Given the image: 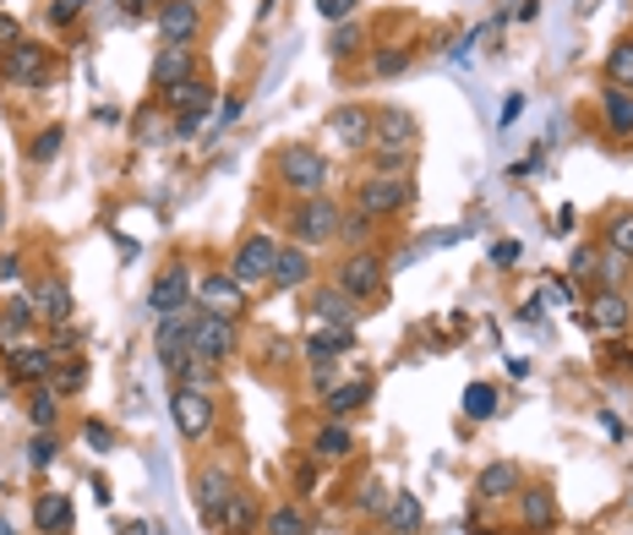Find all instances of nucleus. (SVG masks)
Masks as SVG:
<instances>
[{"label": "nucleus", "mask_w": 633, "mask_h": 535, "mask_svg": "<svg viewBox=\"0 0 633 535\" xmlns=\"http://www.w3.org/2000/svg\"><path fill=\"white\" fill-rule=\"evenodd\" d=\"M273 175H279V186L295 192V198H322V186H328V159L316 153L312 142H284V148L273 153Z\"/></svg>", "instance_id": "obj_1"}, {"label": "nucleus", "mask_w": 633, "mask_h": 535, "mask_svg": "<svg viewBox=\"0 0 633 535\" xmlns=\"http://www.w3.org/2000/svg\"><path fill=\"white\" fill-rule=\"evenodd\" d=\"M410 202H415V181H410L404 170H378V175L361 181V192H355V208L372 213V219H393V213H404Z\"/></svg>", "instance_id": "obj_2"}, {"label": "nucleus", "mask_w": 633, "mask_h": 535, "mask_svg": "<svg viewBox=\"0 0 633 535\" xmlns=\"http://www.w3.org/2000/svg\"><path fill=\"white\" fill-rule=\"evenodd\" d=\"M339 219H344V208L328 198H301V208L290 213V241L295 246H328V241H339Z\"/></svg>", "instance_id": "obj_3"}, {"label": "nucleus", "mask_w": 633, "mask_h": 535, "mask_svg": "<svg viewBox=\"0 0 633 535\" xmlns=\"http://www.w3.org/2000/svg\"><path fill=\"white\" fill-rule=\"evenodd\" d=\"M366 153L378 159L382 170H404L410 153H415V121L399 115V110H382L378 127H372V148H366Z\"/></svg>", "instance_id": "obj_4"}, {"label": "nucleus", "mask_w": 633, "mask_h": 535, "mask_svg": "<svg viewBox=\"0 0 633 535\" xmlns=\"http://www.w3.org/2000/svg\"><path fill=\"white\" fill-rule=\"evenodd\" d=\"M187 355H191V361H213V366H224V361L235 355V317H213V312H197Z\"/></svg>", "instance_id": "obj_5"}, {"label": "nucleus", "mask_w": 633, "mask_h": 535, "mask_svg": "<svg viewBox=\"0 0 633 535\" xmlns=\"http://www.w3.org/2000/svg\"><path fill=\"white\" fill-rule=\"evenodd\" d=\"M333 284H339L350 301H361V306H366V301H378L382 284H388V279H382V258H378V252H366V246H361V252H350V258L339 263V273H333Z\"/></svg>", "instance_id": "obj_6"}, {"label": "nucleus", "mask_w": 633, "mask_h": 535, "mask_svg": "<svg viewBox=\"0 0 633 535\" xmlns=\"http://www.w3.org/2000/svg\"><path fill=\"white\" fill-rule=\"evenodd\" d=\"M0 77L11 88H44L50 82V50L33 44V39H17L6 55H0Z\"/></svg>", "instance_id": "obj_7"}, {"label": "nucleus", "mask_w": 633, "mask_h": 535, "mask_svg": "<svg viewBox=\"0 0 633 535\" xmlns=\"http://www.w3.org/2000/svg\"><path fill=\"white\" fill-rule=\"evenodd\" d=\"M170 415H175V432L197 443V437H208L213 432V394L208 388H187V383H175V394H170Z\"/></svg>", "instance_id": "obj_8"}, {"label": "nucleus", "mask_w": 633, "mask_h": 535, "mask_svg": "<svg viewBox=\"0 0 633 535\" xmlns=\"http://www.w3.org/2000/svg\"><path fill=\"white\" fill-rule=\"evenodd\" d=\"M273 258H279V241L273 235H247L241 246H235V258H230V279L235 284H268L273 279Z\"/></svg>", "instance_id": "obj_9"}, {"label": "nucleus", "mask_w": 633, "mask_h": 535, "mask_svg": "<svg viewBox=\"0 0 633 535\" xmlns=\"http://www.w3.org/2000/svg\"><path fill=\"white\" fill-rule=\"evenodd\" d=\"M213 99H219V88H213L208 77H191L181 88H170V93H164V110H175V137L197 132V115L213 110Z\"/></svg>", "instance_id": "obj_10"}, {"label": "nucleus", "mask_w": 633, "mask_h": 535, "mask_svg": "<svg viewBox=\"0 0 633 535\" xmlns=\"http://www.w3.org/2000/svg\"><path fill=\"white\" fill-rule=\"evenodd\" d=\"M191 295H197L191 268L187 263H164V268H159V279H153V290H148V312H153V317L181 312V306H191Z\"/></svg>", "instance_id": "obj_11"}, {"label": "nucleus", "mask_w": 633, "mask_h": 535, "mask_svg": "<svg viewBox=\"0 0 633 535\" xmlns=\"http://www.w3.org/2000/svg\"><path fill=\"white\" fill-rule=\"evenodd\" d=\"M197 301L213 317H241L247 312V284H235L230 273H202L197 279Z\"/></svg>", "instance_id": "obj_12"}, {"label": "nucleus", "mask_w": 633, "mask_h": 535, "mask_svg": "<svg viewBox=\"0 0 633 535\" xmlns=\"http://www.w3.org/2000/svg\"><path fill=\"white\" fill-rule=\"evenodd\" d=\"M153 22H159V39H164V44H197V39H202V11H197V0H164V6L153 11Z\"/></svg>", "instance_id": "obj_13"}, {"label": "nucleus", "mask_w": 633, "mask_h": 535, "mask_svg": "<svg viewBox=\"0 0 633 535\" xmlns=\"http://www.w3.org/2000/svg\"><path fill=\"white\" fill-rule=\"evenodd\" d=\"M56 350L50 344H17L11 355H6V366H11V383H28V388H44L50 377H56Z\"/></svg>", "instance_id": "obj_14"}, {"label": "nucleus", "mask_w": 633, "mask_h": 535, "mask_svg": "<svg viewBox=\"0 0 633 535\" xmlns=\"http://www.w3.org/2000/svg\"><path fill=\"white\" fill-rule=\"evenodd\" d=\"M230 492H235V475L224 465H208V470H197V481H191V497H197V514L213 525L219 519V508L230 503Z\"/></svg>", "instance_id": "obj_15"}, {"label": "nucleus", "mask_w": 633, "mask_h": 535, "mask_svg": "<svg viewBox=\"0 0 633 535\" xmlns=\"http://www.w3.org/2000/svg\"><path fill=\"white\" fill-rule=\"evenodd\" d=\"M191 323H197V312H191V306H181V312H164V317H159V329H153V350H159V361H164V366H175V361L187 355Z\"/></svg>", "instance_id": "obj_16"}, {"label": "nucleus", "mask_w": 633, "mask_h": 535, "mask_svg": "<svg viewBox=\"0 0 633 535\" xmlns=\"http://www.w3.org/2000/svg\"><path fill=\"white\" fill-rule=\"evenodd\" d=\"M372 127H378V115L366 104H339L328 115V137H339L344 148H372Z\"/></svg>", "instance_id": "obj_17"}, {"label": "nucleus", "mask_w": 633, "mask_h": 535, "mask_svg": "<svg viewBox=\"0 0 633 535\" xmlns=\"http://www.w3.org/2000/svg\"><path fill=\"white\" fill-rule=\"evenodd\" d=\"M71 290H66V279H56V273H44L39 284H33V317L39 323H50V329H61V323H71Z\"/></svg>", "instance_id": "obj_18"}, {"label": "nucleus", "mask_w": 633, "mask_h": 535, "mask_svg": "<svg viewBox=\"0 0 633 535\" xmlns=\"http://www.w3.org/2000/svg\"><path fill=\"white\" fill-rule=\"evenodd\" d=\"M213 531H219V535H252V531H262V508H257V497L247 492V486H235V492H230V503L219 508Z\"/></svg>", "instance_id": "obj_19"}, {"label": "nucleus", "mask_w": 633, "mask_h": 535, "mask_svg": "<svg viewBox=\"0 0 633 535\" xmlns=\"http://www.w3.org/2000/svg\"><path fill=\"white\" fill-rule=\"evenodd\" d=\"M633 323V301L623 290H595V301H590V329L595 334H623Z\"/></svg>", "instance_id": "obj_20"}, {"label": "nucleus", "mask_w": 633, "mask_h": 535, "mask_svg": "<svg viewBox=\"0 0 633 535\" xmlns=\"http://www.w3.org/2000/svg\"><path fill=\"white\" fill-rule=\"evenodd\" d=\"M197 77V50L191 44H164L159 50V61H153V88H181V82H191Z\"/></svg>", "instance_id": "obj_21"}, {"label": "nucleus", "mask_w": 633, "mask_h": 535, "mask_svg": "<svg viewBox=\"0 0 633 535\" xmlns=\"http://www.w3.org/2000/svg\"><path fill=\"white\" fill-rule=\"evenodd\" d=\"M312 317L322 329H350L355 317H361V301H350L339 284H328V290H316L312 295Z\"/></svg>", "instance_id": "obj_22"}, {"label": "nucleus", "mask_w": 633, "mask_h": 535, "mask_svg": "<svg viewBox=\"0 0 633 535\" xmlns=\"http://www.w3.org/2000/svg\"><path fill=\"white\" fill-rule=\"evenodd\" d=\"M421 525H426L421 497H415V492H393L388 508H382V531L388 535H421Z\"/></svg>", "instance_id": "obj_23"}, {"label": "nucleus", "mask_w": 633, "mask_h": 535, "mask_svg": "<svg viewBox=\"0 0 633 535\" xmlns=\"http://www.w3.org/2000/svg\"><path fill=\"white\" fill-rule=\"evenodd\" d=\"M307 279H312V252L295 246V241L279 246V258H273V279H268V284H273V290H301Z\"/></svg>", "instance_id": "obj_24"}, {"label": "nucleus", "mask_w": 633, "mask_h": 535, "mask_svg": "<svg viewBox=\"0 0 633 535\" xmlns=\"http://www.w3.org/2000/svg\"><path fill=\"white\" fill-rule=\"evenodd\" d=\"M519 486H524V475L513 460H498V465H486L475 475V492L486 497V503H508V497H519Z\"/></svg>", "instance_id": "obj_25"}, {"label": "nucleus", "mask_w": 633, "mask_h": 535, "mask_svg": "<svg viewBox=\"0 0 633 535\" xmlns=\"http://www.w3.org/2000/svg\"><path fill=\"white\" fill-rule=\"evenodd\" d=\"M519 519L530 531H552L557 525V497L552 486H519Z\"/></svg>", "instance_id": "obj_26"}, {"label": "nucleus", "mask_w": 633, "mask_h": 535, "mask_svg": "<svg viewBox=\"0 0 633 535\" xmlns=\"http://www.w3.org/2000/svg\"><path fill=\"white\" fill-rule=\"evenodd\" d=\"M33 301H6L0 306V350H17V344H28V334H33Z\"/></svg>", "instance_id": "obj_27"}, {"label": "nucleus", "mask_w": 633, "mask_h": 535, "mask_svg": "<svg viewBox=\"0 0 633 535\" xmlns=\"http://www.w3.org/2000/svg\"><path fill=\"white\" fill-rule=\"evenodd\" d=\"M33 531L71 535V503H66L61 492H39V497H33Z\"/></svg>", "instance_id": "obj_28"}, {"label": "nucleus", "mask_w": 633, "mask_h": 535, "mask_svg": "<svg viewBox=\"0 0 633 535\" xmlns=\"http://www.w3.org/2000/svg\"><path fill=\"white\" fill-rule=\"evenodd\" d=\"M601 121H606L612 137H633V88H612V82H606V93H601Z\"/></svg>", "instance_id": "obj_29"}, {"label": "nucleus", "mask_w": 633, "mask_h": 535, "mask_svg": "<svg viewBox=\"0 0 633 535\" xmlns=\"http://www.w3.org/2000/svg\"><path fill=\"white\" fill-rule=\"evenodd\" d=\"M350 448H355V432H350L344 421H328V426H316V437H312V454H316V460H350Z\"/></svg>", "instance_id": "obj_30"}, {"label": "nucleus", "mask_w": 633, "mask_h": 535, "mask_svg": "<svg viewBox=\"0 0 633 535\" xmlns=\"http://www.w3.org/2000/svg\"><path fill=\"white\" fill-rule=\"evenodd\" d=\"M366 400H372V383H339V388L322 394V410H328V421H344V415H355Z\"/></svg>", "instance_id": "obj_31"}, {"label": "nucleus", "mask_w": 633, "mask_h": 535, "mask_svg": "<svg viewBox=\"0 0 633 535\" xmlns=\"http://www.w3.org/2000/svg\"><path fill=\"white\" fill-rule=\"evenodd\" d=\"M623 279H629V252L601 246V258H595V284H601V290H623Z\"/></svg>", "instance_id": "obj_32"}, {"label": "nucleus", "mask_w": 633, "mask_h": 535, "mask_svg": "<svg viewBox=\"0 0 633 535\" xmlns=\"http://www.w3.org/2000/svg\"><path fill=\"white\" fill-rule=\"evenodd\" d=\"M28 421H33V432H56V421H61V394H56V388H39V394L28 400Z\"/></svg>", "instance_id": "obj_33"}, {"label": "nucleus", "mask_w": 633, "mask_h": 535, "mask_svg": "<svg viewBox=\"0 0 633 535\" xmlns=\"http://www.w3.org/2000/svg\"><path fill=\"white\" fill-rule=\"evenodd\" d=\"M606 82L612 88H633V39H617L606 50Z\"/></svg>", "instance_id": "obj_34"}, {"label": "nucleus", "mask_w": 633, "mask_h": 535, "mask_svg": "<svg viewBox=\"0 0 633 535\" xmlns=\"http://www.w3.org/2000/svg\"><path fill=\"white\" fill-rule=\"evenodd\" d=\"M268 535H312V525H307V514L295 508V503H284V508H273L268 514V525H262Z\"/></svg>", "instance_id": "obj_35"}, {"label": "nucleus", "mask_w": 633, "mask_h": 535, "mask_svg": "<svg viewBox=\"0 0 633 535\" xmlns=\"http://www.w3.org/2000/svg\"><path fill=\"white\" fill-rule=\"evenodd\" d=\"M464 415H470V421L498 415V388H492V383H470V388H464Z\"/></svg>", "instance_id": "obj_36"}, {"label": "nucleus", "mask_w": 633, "mask_h": 535, "mask_svg": "<svg viewBox=\"0 0 633 535\" xmlns=\"http://www.w3.org/2000/svg\"><path fill=\"white\" fill-rule=\"evenodd\" d=\"M366 235H372V213H361V208H350V213L339 219V241L361 252V246H366Z\"/></svg>", "instance_id": "obj_37"}, {"label": "nucleus", "mask_w": 633, "mask_h": 535, "mask_svg": "<svg viewBox=\"0 0 633 535\" xmlns=\"http://www.w3.org/2000/svg\"><path fill=\"white\" fill-rule=\"evenodd\" d=\"M606 246H612V252H629V258H633V208L612 213V224H606Z\"/></svg>", "instance_id": "obj_38"}, {"label": "nucleus", "mask_w": 633, "mask_h": 535, "mask_svg": "<svg viewBox=\"0 0 633 535\" xmlns=\"http://www.w3.org/2000/svg\"><path fill=\"white\" fill-rule=\"evenodd\" d=\"M61 148H66V132H61V127H44V132L33 137V148H28V159H33V164H50V159H56Z\"/></svg>", "instance_id": "obj_39"}, {"label": "nucleus", "mask_w": 633, "mask_h": 535, "mask_svg": "<svg viewBox=\"0 0 633 535\" xmlns=\"http://www.w3.org/2000/svg\"><path fill=\"white\" fill-rule=\"evenodd\" d=\"M355 44H361V22L350 17V22L333 28V44H328V50H333V55H355Z\"/></svg>", "instance_id": "obj_40"}, {"label": "nucleus", "mask_w": 633, "mask_h": 535, "mask_svg": "<svg viewBox=\"0 0 633 535\" xmlns=\"http://www.w3.org/2000/svg\"><path fill=\"white\" fill-rule=\"evenodd\" d=\"M399 71H410V50H382V55H372V77H399Z\"/></svg>", "instance_id": "obj_41"}, {"label": "nucleus", "mask_w": 633, "mask_h": 535, "mask_svg": "<svg viewBox=\"0 0 633 535\" xmlns=\"http://www.w3.org/2000/svg\"><path fill=\"white\" fill-rule=\"evenodd\" d=\"M82 383H88V366H82V361H66L61 372H56V394H77V388H82Z\"/></svg>", "instance_id": "obj_42"}, {"label": "nucleus", "mask_w": 633, "mask_h": 535, "mask_svg": "<svg viewBox=\"0 0 633 535\" xmlns=\"http://www.w3.org/2000/svg\"><path fill=\"white\" fill-rule=\"evenodd\" d=\"M56 448H61V443H56V432H39V437L28 443V460H33L39 470H44L50 460H56Z\"/></svg>", "instance_id": "obj_43"}, {"label": "nucleus", "mask_w": 633, "mask_h": 535, "mask_svg": "<svg viewBox=\"0 0 633 535\" xmlns=\"http://www.w3.org/2000/svg\"><path fill=\"white\" fill-rule=\"evenodd\" d=\"M595 258H601V246H579L569 258V273L573 279H595Z\"/></svg>", "instance_id": "obj_44"}, {"label": "nucleus", "mask_w": 633, "mask_h": 535, "mask_svg": "<svg viewBox=\"0 0 633 535\" xmlns=\"http://www.w3.org/2000/svg\"><path fill=\"white\" fill-rule=\"evenodd\" d=\"M316 11H322L328 22H350V17L361 11V0H316Z\"/></svg>", "instance_id": "obj_45"}, {"label": "nucleus", "mask_w": 633, "mask_h": 535, "mask_svg": "<svg viewBox=\"0 0 633 535\" xmlns=\"http://www.w3.org/2000/svg\"><path fill=\"white\" fill-rule=\"evenodd\" d=\"M77 11H82V0H50V11H44V17H50L56 28H66V22H77Z\"/></svg>", "instance_id": "obj_46"}, {"label": "nucleus", "mask_w": 633, "mask_h": 535, "mask_svg": "<svg viewBox=\"0 0 633 535\" xmlns=\"http://www.w3.org/2000/svg\"><path fill=\"white\" fill-rule=\"evenodd\" d=\"M361 508H372V514H382V508H388V486H382V481H366V492H361Z\"/></svg>", "instance_id": "obj_47"}, {"label": "nucleus", "mask_w": 633, "mask_h": 535, "mask_svg": "<svg viewBox=\"0 0 633 535\" xmlns=\"http://www.w3.org/2000/svg\"><path fill=\"white\" fill-rule=\"evenodd\" d=\"M82 437H88V448H99V454L110 448V426H99V421H88V432H82Z\"/></svg>", "instance_id": "obj_48"}, {"label": "nucleus", "mask_w": 633, "mask_h": 535, "mask_svg": "<svg viewBox=\"0 0 633 535\" xmlns=\"http://www.w3.org/2000/svg\"><path fill=\"white\" fill-rule=\"evenodd\" d=\"M22 279V258L11 252V258H0V284H17Z\"/></svg>", "instance_id": "obj_49"}, {"label": "nucleus", "mask_w": 633, "mask_h": 535, "mask_svg": "<svg viewBox=\"0 0 633 535\" xmlns=\"http://www.w3.org/2000/svg\"><path fill=\"white\" fill-rule=\"evenodd\" d=\"M11 44H17V17H6V11H0V55H6Z\"/></svg>", "instance_id": "obj_50"}, {"label": "nucleus", "mask_w": 633, "mask_h": 535, "mask_svg": "<svg viewBox=\"0 0 633 535\" xmlns=\"http://www.w3.org/2000/svg\"><path fill=\"white\" fill-rule=\"evenodd\" d=\"M492 263H519V241H498V246H492Z\"/></svg>", "instance_id": "obj_51"}, {"label": "nucleus", "mask_w": 633, "mask_h": 535, "mask_svg": "<svg viewBox=\"0 0 633 535\" xmlns=\"http://www.w3.org/2000/svg\"><path fill=\"white\" fill-rule=\"evenodd\" d=\"M121 6H127L131 17H142V11H148V0H121Z\"/></svg>", "instance_id": "obj_52"}, {"label": "nucleus", "mask_w": 633, "mask_h": 535, "mask_svg": "<svg viewBox=\"0 0 633 535\" xmlns=\"http://www.w3.org/2000/svg\"><path fill=\"white\" fill-rule=\"evenodd\" d=\"M127 535H148V525H127Z\"/></svg>", "instance_id": "obj_53"}, {"label": "nucleus", "mask_w": 633, "mask_h": 535, "mask_svg": "<svg viewBox=\"0 0 633 535\" xmlns=\"http://www.w3.org/2000/svg\"><path fill=\"white\" fill-rule=\"evenodd\" d=\"M0 230H6V198H0Z\"/></svg>", "instance_id": "obj_54"}, {"label": "nucleus", "mask_w": 633, "mask_h": 535, "mask_svg": "<svg viewBox=\"0 0 633 535\" xmlns=\"http://www.w3.org/2000/svg\"><path fill=\"white\" fill-rule=\"evenodd\" d=\"M372 535H388V531H372Z\"/></svg>", "instance_id": "obj_55"}, {"label": "nucleus", "mask_w": 633, "mask_h": 535, "mask_svg": "<svg viewBox=\"0 0 633 535\" xmlns=\"http://www.w3.org/2000/svg\"><path fill=\"white\" fill-rule=\"evenodd\" d=\"M629 301H633V295H629Z\"/></svg>", "instance_id": "obj_56"}]
</instances>
